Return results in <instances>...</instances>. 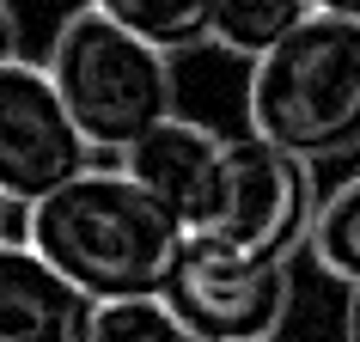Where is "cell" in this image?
Returning a JSON list of instances; mask_svg holds the SVG:
<instances>
[{
  "mask_svg": "<svg viewBox=\"0 0 360 342\" xmlns=\"http://www.w3.org/2000/svg\"><path fill=\"white\" fill-rule=\"evenodd\" d=\"M86 6H98L110 25L153 43L159 56L214 43V19H220V0H86Z\"/></svg>",
  "mask_w": 360,
  "mask_h": 342,
  "instance_id": "obj_9",
  "label": "cell"
},
{
  "mask_svg": "<svg viewBox=\"0 0 360 342\" xmlns=\"http://www.w3.org/2000/svg\"><path fill=\"white\" fill-rule=\"evenodd\" d=\"M318 13H336V19H354L360 25V0H311Z\"/></svg>",
  "mask_w": 360,
  "mask_h": 342,
  "instance_id": "obj_15",
  "label": "cell"
},
{
  "mask_svg": "<svg viewBox=\"0 0 360 342\" xmlns=\"http://www.w3.org/2000/svg\"><path fill=\"white\" fill-rule=\"evenodd\" d=\"M86 134L49 68L37 61H6L0 68V196L13 208H37L56 190H68L86 165Z\"/></svg>",
  "mask_w": 360,
  "mask_h": 342,
  "instance_id": "obj_6",
  "label": "cell"
},
{
  "mask_svg": "<svg viewBox=\"0 0 360 342\" xmlns=\"http://www.w3.org/2000/svg\"><path fill=\"white\" fill-rule=\"evenodd\" d=\"M311 263L336 281L360 287V177H348L342 190L323 196L318 232H311Z\"/></svg>",
  "mask_w": 360,
  "mask_h": 342,
  "instance_id": "obj_11",
  "label": "cell"
},
{
  "mask_svg": "<svg viewBox=\"0 0 360 342\" xmlns=\"http://www.w3.org/2000/svg\"><path fill=\"white\" fill-rule=\"evenodd\" d=\"M6 61H19V13H13V0H0V68Z\"/></svg>",
  "mask_w": 360,
  "mask_h": 342,
  "instance_id": "obj_13",
  "label": "cell"
},
{
  "mask_svg": "<svg viewBox=\"0 0 360 342\" xmlns=\"http://www.w3.org/2000/svg\"><path fill=\"white\" fill-rule=\"evenodd\" d=\"M98 305L31 245H0V342H92Z\"/></svg>",
  "mask_w": 360,
  "mask_h": 342,
  "instance_id": "obj_8",
  "label": "cell"
},
{
  "mask_svg": "<svg viewBox=\"0 0 360 342\" xmlns=\"http://www.w3.org/2000/svg\"><path fill=\"white\" fill-rule=\"evenodd\" d=\"M318 208V184L300 153L275 147L263 134H232L220 153L208 220L195 232H208L245 257H263V263H287L293 251H311Z\"/></svg>",
  "mask_w": 360,
  "mask_h": 342,
  "instance_id": "obj_4",
  "label": "cell"
},
{
  "mask_svg": "<svg viewBox=\"0 0 360 342\" xmlns=\"http://www.w3.org/2000/svg\"><path fill=\"white\" fill-rule=\"evenodd\" d=\"M13 214H19V208H13V202L0 196V245H13Z\"/></svg>",
  "mask_w": 360,
  "mask_h": 342,
  "instance_id": "obj_16",
  "label": "cell"
},
{
  "mask_svg": "<svg viewBox=\"0 0 360 342\" xmlns=\"http://www.w3.org/2000/svg\"><path fill=\"white\" fill-rule=\"evenodd\" d=\"M159 300L202 342H275L293 305V275L287 263L245 257L208 232H184Z\"/></svg>",
  "mask_w": 360,
  "mask_h": 342,
  "instance_id": "obj_5",
  "label": "cell"
},
{
  "mask_svg": "<svg viewBox=\"0 0 360 342\" xmlns=\"http://www.w3.org/2000/svg\"><path fill=\"white\" fill-rule=\"evenodd\" d=\"M43 68L61 86L86 147L98 153H129L134 141H147L159 122L177 116L171 56H159L134 31L110 25L98 6H79L61 19Z\"/></svg>",
  "mask_w": 360,
  "mask_h": 342,
  "instance_id": "obj_3",
  "label": "cell"
},
{
  "mask_svg": "<svg viewBox=\"0 0 360 342\" xmlns=\"http://www.w3.org/2000/svg\"><path fill=\"white\" fill-rule=\"evenodd\" d=\"M250 134L300 153L305 165L360 147V25L311 13L293 37L250 68Z\"/></svg>",
  "mask_w": 360,
  "mask_h": 342,
  "instance_id": "obj_2",
  "label": "cell"
},
{
  "mask_svg": "<svg viewBox=\"0 0 360 342\" xmlns=\"http://www.w3.org/2000/svg\"><path fill=\"white\" fill-rule=\"evenodd\" d=\"M220 153H226V141L214 129H202L190 116H171V122H159L147 141H134V147L122 153V171H129L184 232H195L208 220L214 184H220Z\"/></svg>",
  "mask_w": 360,
  "mask_h": 342,
  "instance_id": "obj_7",
  "label": "cell"
},
{
  "mask_svg": "<svg viewBox=\"0 0 360 342\" xmlns=\"http://www.w3.org/2000/svg\"><path fill=\"white\" fill-rule=\"evenodd\" d=\"M25 245L49 269H61L92 305H116L165 293L184 227L116 165L79 171L68 190L37 202L25 214Z\"/></svg>",
  "mask_w": 360,
  "mask_h": 342,
  "instance_id": "obj_1",
  "label": "cell"
},
{
  "mask_svg": "<svg viewBox=\"0 0 360 342\" xmlns=\"http://www.w3.org/2000/svg\"><path fill=\"white\" fill-rule=\"evenodd\" d=\"M92 342H202L190 324L177 318L159 293L153 300H116V305H98V324H92Z\"/></svg>",
  "mask_w": 360,
  "mask_h": 342,
  "instance_id": "obj_12",
  "label": "cell"
},
{
  "mask_svg": "<svg viewBox=\"0 0 360 342\" xmlns=\"http://www.w3.org/2000/svg\"><path fill=\"white\" fill-rule=\"evenodd\" d=\"M318 6L311 0H220V19H214V43L226 56H245L250 68L263 56H275Z\"/></svg>",
  "mask_w": 360,
  "mask_h": 342,
  "instance_id": "obj_10",
  "label": "cell"
},
{
  "mask_svg": "<svg viewBox=\"0 0 360 342\" xmlns=\"http://www.w3.org/2000/svg\"><path fill=\"white\" fill-rule=\"evenodd\" d=\"M342 342H360V287H348V312H342Z\"/></svg>",
  "mask_w": 360,
  "mask_h": 342,
  "instance_id": "obj_14",
  "label": "cell"
}]
</instances>
